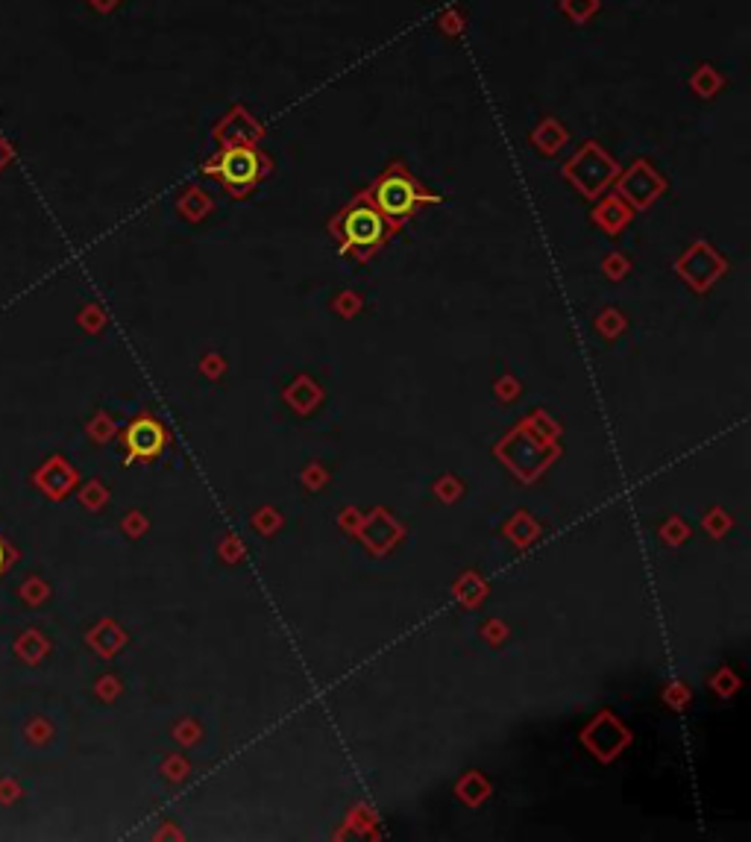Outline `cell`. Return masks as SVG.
Returning a JSON list of instances; mask_svg holds the SVG:
<instances>
[{
	"instance_id": "1",
	"label": "cell",
	"mask_w": 751,
	"mask_h": 842,
	"mask_svg": "<svg viewBox=\"0 0 751 842\" xmlns=\"http://www.w3.org/2000/svg\"><path fill=\"white\" fill-rule=\"evenodd\" d=\"M218 174H221L229 185H250V182H256L259 179V156L250 150V147H232V150H226L221 159H218V165H212Z\"/></svg>"
},
{
	"instance_id": "2",
	"label": "cell",
	"mask_w": 751,
	"mask_h": 842,
	"mask_svg": "<svg viewBox=\"0 0 751 842\" xmlns=\"http://www.w3.org/2000/svg\"><path fill=\"white\" fill-rule=\"evenodd\" d=\"M417 200H420L417 188L405 177H388L376 188V203H379V209H382L385 215H391V218L408 215V212L417 206Z\"/></svg>"
},
{
	"instance_id": "3",
	"label": "cell",
	"mask_w": 751,
	"mask_h": 842,
	"mask_svg": "<svg viewBox=\"0 0 751 842\" xmlns=\"http://www.w3.org/2000/svg\"><path fill=\"white\" fill-rule=\"evenodd\" d=\"M344 235L353 247H373L382 238V218L373 209H355L344 221Z\"/></svg>"
},
{
	"instance_id": "4",
	"label": "cell",
	"mask_w": 751,
	"mask_h": 842,
	"mask_svg": "<svg viewBox=\"0 0 751 842\" xmlns=\"http://www.w3.org/2000/svg\"><path fill=\"white\" fill-rule=\"evenodd\" d=\"M162 444H165V435H162L159 423H153V420H135L127 429L130 458H153L162 449Z\"/></svg>"
},
{
	"instance_id": "5",
	"label": "cell",
	"mask_w": 751,
	"mask_h": 842,
	"mask_svg": "<svg viewBox=\"0 0 751 842\" xmlns=\"http://www.w3.org/2000/svg\"><path fill=\"white\" fill-rule=\"evenodd\" d=\"M15 558H18V552H15V549H12V546L0 537V576H3V573L15 564Z\"/></svg>"
},
{
	"instance_id": "6",
	"label": "cell",
	"mask_w": 751,
	"mask_h": 842,
	"mask_svg": "<svg viewBox=\"0 0 751 842\" xmlns=\"http://www.w3.org/2000/svg\"><path fill=\"white\" fill-rule=\"evenodd\" d=\"M15 798H18V784H12L9 778H3V781H0V801L9 804V801H15Z\"/></svg>"
}]
</instances>
